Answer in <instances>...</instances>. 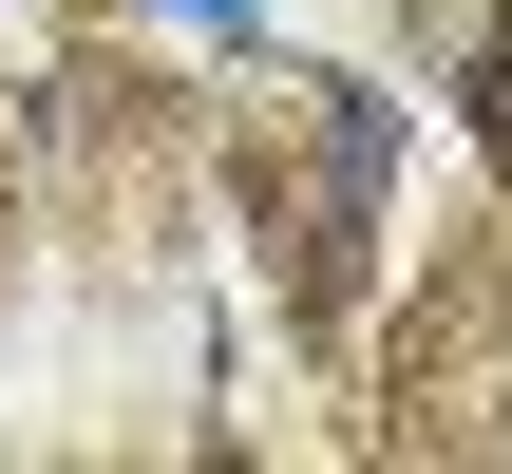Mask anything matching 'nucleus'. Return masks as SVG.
Wrapping results in <instances>:
<instances>
[{"label": "nucleus", "mask_w": 512, "mask_h": 474, "mask_svg": "<svg viewBox=\"0 0 512 474\" xmlns=\"http://www.w3.org/2000/svg\"><path fill=\"white\" fill-rule=\"evenodd\" d=\"M190 19H247V0H190Z\"/></svg>", "instance_id": "f257e3e1"}]
</instances>
